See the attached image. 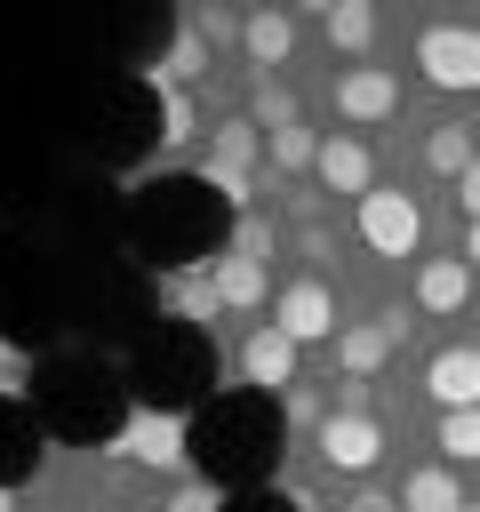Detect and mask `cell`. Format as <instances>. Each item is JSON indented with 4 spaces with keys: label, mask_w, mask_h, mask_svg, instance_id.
<instances>
[{
    "label": "cell",
    "mask_w": 480,
    "mask_h": 512,
    "mask_svg": "<svg viewBox=\"0 0 480 512\" xmlns=\"http://www.w3.org/2000/svg\"><path fill=\"white\" fill-rule=\"evenodd\" d=\"M248 168H256V120H224L208 160H200V176H248Z\"/></svg>",
    "instance_id": "cell-17"
},
{
    "label": "cell",
    "mask_w": 480,
    "mask_h": 512,
    "mask_svg": "<svg viewBox=\"0 0 480 512\" xmlns=\"http://www.w3.org/2000/svg\"><path fill=\"white\" fill-rule=\"evenodd\" d=\"M376 456H384V424H376L368 408L320 416V464H328V472H376Z\"/></svg>",
    "instance_id": "cell-5"
},
{
    "label": "cell",
    "mask_w": 480,
    "mask_h": 512,
    "mask_svg": "<svg viewBox=\"0 0 480 512\" xmlns=\"http://www.w3.org/2000/svg\"><path fill=\"white\" fill-rule=\"evenodd\" d=\"M456 256H464V264L480 272V224H464V248H456Z\"/></svg>",
    "instance_id": "cell-28"
},
{
    "label": "cell",
    "mask_w": 480,
    "mask_h": 512,
    "mask_svg": "<svg viewBox=\"0 0 480 512\" xmlns=\"http://www.w3.org/2000/svg\"><path fill=\"white\" fill-rule=\"evenodd\" d=\"M456 504H464V480L448 464H424L400 480V512H456Z\"/></svg>",
    "instance_id": "cell-16"
},
{
    "label": "cell",
    "mask_w": 480,
    "mask_h": 512,
    "mask_svg": "<svg viewBox=\"0 0 480 512\" xmlns=\"http://www.w3.org/2000/svg\"><path fill=\"white\" fill-rule=\"evenodd\" d=\"M312 176H320L328 192H352V200H368V192H376V160H368V144H360V136H320Z\"/></svg>",
    "instance_id": "cell-12"
},
{
    "label": "cell",
    "mask_w": 480,
    "mask_h": 512,
    "mask_svg": "<svg viewBox=\"0 0 480 512\" xmlns=\"http://www.w3.org/2000/svg\"><path fill=\"white\" fill-rule=\"evenodd\" d=\"M416 72H424L432 88L472 96V88H480V32H472V24H424V32H416Z\"/></svg>",
    "instance_id": "cell-3"
},
{
    "label": "cell",
    "mask_w": 480,
    "mask_h": 512,
    "mask_svg": "<svg viewBox=\"0 0 480 512\" xmlns=\"http://www.w3.org/2000/svg\"><path fill=\"white\" fill-rule=\"evenodd\" d=\"M128 456H144V464H176V456H192V448H184V424H176V416H144V424L128 432Z\"/></svg>",
    "instance_id": "cell-20"
},
{
    "label": "cell",
    "mask_w": 480,
    "mask_h": 512,
    "mask_svg": "<svg viewBox=\"0 0 480 512\" xmlns=\"http://www.w3.org/2000/svg\"><path fill=\"white\" fill-rule=\"evenodd\" d=\"M352 512H368V504H352Z\"/></svg>",
    "instance_id": "cell-32"
},
{
    "label": "cell",
    "mask_w": 480,
    "mask_h": 512,
    "mask_svg": "<svg viewBox=\"0 0 480 512\" xmlns=\"http://www.w3.org/2000/svg\"><path fill=\"white\" fill-rule=\"evenodd\" d=\"M400 112V80L384 72V64H352V72H336V120H352V128H384Z\"/></svg>",
    "instance_id": "cell-8"
},
{
    "label": "cell",
    "mask_w": 480,
    "mask_h": 512,
    "mask_svg": "<svg viewBox=\"0 0 480 512\" xmlns=\"http://www.w3.org/2000/svg\"><path fill=\"white\" fill-rule=\"evenodd\" d=\"M424 392L440 400V416L448 408H480V344H440L432 368H424Z\"/></svg>",
    "instance_id": "cell-11"
},
{
    "label": "cell",
    "mask_w": 480,
    "mask_h": 512,
    "mask_svg": "<svg viewBox=\"0 0 480 512\" xmlns=\"http://www.w3.org/2000/svg\"><path fill=\"white\" fill-rule=\"evenodd\" d=\"M200 376H208V360H200V344H192L184 320H176L168 336H152V352H144V384H152V400H184V392H200Z\"/></svg>",
    "instance_id": "cell-7"
},
{
    "label": "cell",
    "mask_w": 480,
    "mask_h": 512,
    "mask_svg": "<svg viewBox=\"0 0 480 512\" xmlns=\"http://www.w3.org/2000/svg\"><path fill=\"white\" fill-rule=\"evenodd\" d=\"M440 456L448 464H480V408H448L440 416Z\"/></svg>",
    "instance_id": "cell-21"
},
{
    "label": "cell",
    "mask_w": 480,
    "mask_h": 512,
    "mask_svg": "<svg viewBox=\"0 0 480 512\" xmlns=\"http://www.w3.org/2000/svg\"><path fill=\"white\" fill-rule=\"evenodd\" d=\"M360 240H368L376 256H416V240H424V216H416V200L376 184V192L360 200Z\"/></svg>",
    "instance_id": "cell-6"
},
{
    "label": "cell",
    "mask_w": 480,
    "mask_h": 512,
    "mask_svg": "<svg viewBox=\"0 0 480 512\" xmlns=\"http://www.w3.org/2000/svg\"><path fill=\"white\" fill-rule=\"evenodd\" d=\"M296 360H304V344H296L280 320H256V328L240 336V384L264 392V400H280V392L296 384Z\"/></svg>",
    "instance_id": "cell-4"
},
{
    "label": "cell",
    "mask_w": 480,
    "mask_h": 512,
    "mask_svg": "<svg viewBox=\"0 0 480 512\" xmlns=\"http://www.w3.org/2000/svg\"><path fill=\"white\" fill-rule=\"evenodd\" d=\"M0 512H8V488H0Z\"/></svg>",
    "instance_id": "cell-29"
},
{
    "label": "cell",
    "mask_w": 480,
    "mask_h": 512,
    "mask_svg": "<svg viewBox=\"0 0 480 512\" xmlns=\"http://www.w3.org/2000/svg\"><path fill=\"white\" fill-rule=\"evenodd\" d=\"M240 56H248V64L272 80V72L296 56V24H288L280 8H256V16H240Z\"/></svg>",
    "instance_id": "cell-14"
},
{
    "label": "cell",
    "mask_w": 480,
    "mask_h": 512,
    "mask_svg": "<svg viewBox=\"0 0 480 512\" xmlns=\"http://www.w3.org/2000/svg\"><path fill=\"white\" fill-rule=\"evenodd\" d=\"M184 448L200 464L208 488H256L272 464H280V408L264 392H232V400H208L192 424H184Z\"/></svg>",
    "instance_id": "cell-1"
},
{
    "label": "cell",
    "mask_w": 480,
    "mask_h": 512,
    "mask_svg": "<svg viewBox=\"0 0 480 512\" xmlns=\"http://www.w3.org/2000/svg\"><path fill=\"white\" fill-rule=\"evenodd\" d=\"M456 512H480V504H456Z\"/></svg>",
    "instance_id": "cell-31"
},
{
    "label": "cell",
    "mask_w": 480,
    "mask_h": 512,
    "mask_svg": "<svg viewBox=\"0 0 480 512\" xmlns=\"http://www.w3.org/2000/svg\"><path fill=\"white\" fill-rule=\"evenodd\" d=\"M256 120H264V128H296V96H288L280 80H256Z\"/></svg>",
    "instance_id": "cell-23"
},
{
    "label": "cell",
    "mask_w": 480,
    "mask_h": 512,
    "mask_svg": "<svg viewBox=\"0 0 480 512\" xmlns=\"http://www.w3.org/2000/svg\"><path fill=\"white\" fill-rule=\"evenodd\" d=\"M328 48L336 56H368L376 48V8L368 0H336L328 8Z\"/></svg>",
    "instance_id": "cell-19"
},
{
    "label": "cell",
    "mask_w": 480,
    "mask_h": 512,
    "mask_svg": "<svg viewBox=\"0 0 480 512\" xmlns=\"http://www.w3.org/2000/svg\"><path fill=\"white\" fill-rule=\"evenodd\" d=\"M224 512H296V504H288V496H264V488H248V496H240V504H224Z\"/></svg>",
    "instance_id": "cell-27"
},
{
    "label": "cell",
    "mask_w": 480,
    "mask_h": 512,
    "mask_svg": "<svg viewBox=\"0 0 480 512\" xmlns=\"http://www.w3.org/2000/svg\"><path fill=\"white\" fill-rule=\"evenodd\" d=\"M264 152H272V168H312V152H320V144H312V128H272V136H264Z\"/></svg>",
    "instance_id": "cell-22"
},
{
    "label": "cell",
    "mask_w": 480,
    "mask_h": 512,
    "mask_svg": "<svg viewBox=\"0 0 480 512\" xmlns=\"http://www.w3.org/2000/svg\"><path fill=\"white\" fill-rule=\"evenodd\" d=\"M416 312H472V264L464 256H432V264H416Z\"/></svg>",
    "instance_id": "cell-13"
},
{
    "label": "cell",
    "mask_w": 480,
    "mask_h": 512,
    "mask_svg": "<svg viewBox=\"0 0 480 512\" xmlns=\"http://www.w3.org/2000/svg\"><path fill=\"white\" fill-rule=\"evenodd\" d=\"M472 320H480V296H472Z\"/></svg>",
    "instance_id": "cell-30"
},
{
    "label": "cell",
    "mask_w": 480,
    "mask_h": 512,
    "mask_svg": "<svg viewBox=\"0 0 480 512\" xmlns=\"http://www.w3.org/2000/svg\"><path fill=\"white\" fill-rule=\"evenodd\" d=\"M192 32H200L208 48H216V40H240V24H232L224 8H200V16H192Z\"/></svg>",
    "instance_id": "cell-25"
},
{
    "label": "cell",
    "mask_w": 480,
    "mask_h": 512,
    "mask_svg": "<svg viewBox=\"0 0 480 512\" xmlns=\"http://www.w3.org/2000/svg\"><path fill=\"white\" fill-rule=\"evenodd\" d=\"M168 512H224V496H216L208 480H192V488H176V496H168Z\"/></svg>",
    "instance_id": "cell-24"
},
{
    "label": "cell",
    "mask_w": 480,
    "mask_h": 512,
    "mask_svg": "<svg viewBox=\"0 0 480 512\" xmlns=\"http://www.w3.org/2000/svg\"><path fill=\"white\" fill-rule=\"evenodd\" d=\"M136 232L160 264H216L208 256V232H216V200L200 176H168V184H144L136 200Z\"/></svg>",
    "instance_id": "cell-2"
},
{
    "label": "cell",
    "mask_w": 480,
    "mask_h": 512,
    "mask_svg": "<svg viewBox=\"0 0 480 512\" xmlns=\"http://www.w3.org/2000/svg\"><path fill=\"white\" fill-rule=\"evenodd\" d=\"M272 320H280L296 344H336V328H344V320H336V288H328V280H288V288H280V304H272Z\"/></svg>",
    "instance_id": "cell-9"
},
{
    "label": "cell",
    "mask_w": 480,
    "mask_h": 512,
    "mask_svg": "<svg viewBox=\"0 0 480 512\" xmlns=\"http://www.w3.org/2000/svg\"><path fill=\"white\" fill-rule=\"evenodd\" d=\"M400 312H376V320H360V328H336V368H344V384H368L384 360H392V344H400Z\"/></svg>",
    "instance_id": "cell-10"
},
{
    "label": "cell",
    "mask_w": 480,
    "mask_h": 512,
    "mask_svg": "<svg viewBox=\"0 0 480 512\" xmlns=\"http://www.w3.org/2000/svg\"><path fill=\"white\" fill-rule=\"evenodd\" d=\"M456 208H464V216H472V224H480V160H472V168H464V176H456Z\"/></svg>",
    "instance_id": "cell-26"
},
{
    "label": "cell",
    "mask_w": 480,
    "mask_h": 512,
    "mask_svg": "<svg viewBox=\"0 0 480 512\" xmlns=\"http://www.w3.org/2000/svg\"><path fill=\"white\" fill-rule=\"evenodd\" d=\"M208 280H216V312H256L264 296H272V280H264V256H216L208 264Z\"/></svg>",
    "instance_id": "cell-15"
},
{
    "label": "cell",
    "mask_w": 480,
    "mask_h": 512,
    "mask_svg": "<svg viewBox=\"0 0 480 512\" xmlns=\"http://www.w3.org/2000/svg\"><path fill=\"white\" fill-rule=\"evenodd\" d=\"M472 160H480V144H472V128H464V120H440V128L424 136V168H432V176H448V184H456Z\"/></svg>",
    "instance_id": "cell-18"
}]
</instances>
